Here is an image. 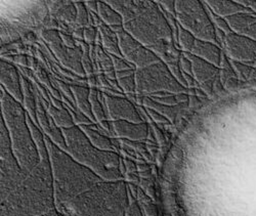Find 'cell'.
<instances>
[{"instance_id": "cell-42", "label": "cell", "mask_w": 256, "mask_h": 216, "mask_svg": "<svg viewBox=\"0 0 256 216\" xmlns=\"http://www.w3.org/2000/svg\"><path fill=\"white\" fill-rule=\"evenodd\" d=\"M98 29L96 27H86L84 30V41L88 46H96Z\"/></svg>"}, {"instance_id": "cell-28", "label": "cell", "mask_w": 256, "mask_h": 216, "mask_svg": "<svg viewBox=\"0 0 256 216\" xmlns=\"http://www.w3.org/2000/svg\"><path fill=\"white\" fill-rule=\"evenodd\" d=\"M98 16L104 22V24L109 27L122 26L123 18L120 14L115 10L106 2H98Z\"/></svg>"}, {"instance_id": "cell-45", "label": "cell", "mask_w": 256, "mask_h": 216, "mask_svg": "<svg viewBox=\"0 0 256 216\" xmlns=\"http://www.w3.org/2000/svg\"><path fill=\"white\" fill-rule=\"evenodd\" d=\"M60 39L62 41L64 44H65L67 48H76L78 46H77V42H76V39L73 37V35L67 33V32H62V31H60Z\"/></svg>"}, {"instance_id": "cell-4", "label": "cell", "mask_w": 256, "mask_h": 216, "mask_svg": "<svg viewBox=\"0 0 256 216\" xmlns=\"http://www.w3.org/2000/svg\"><path fill=\"white\" fill-rule=\"evenodd\" d=\"M62 132L67 144L65 152L73 159L92 170L104 182L125 180L120 171L121 157L118 153L94 146L78 125L62 128Z\"/></svg>"}, {"instance_id": "cell-13", "label": "cell", "mask_w": 256, "mask_h": 216, "mask_svg": "<svg viewBox=\"0 0 256 216\" xmlns=\"http://www.w3.org/2000/svg\"><path fill=\"white\" fill-rule=\"evenodd\" d=\"M104 96L110 121L126 120L134 123L146 122L138 112V106L126 96H113L106 94H104Z\"/></svg>"}, {"instance_id": "cell-52", "label": "cell", "mask_w": 256, "mask_h": 216, "mask_svg": "<svg viewBox=\"0 0 256 216\" xmlns=\"http://www.w3.org/2000/svg\"><path fill=\"white\" fill-rule=\"evenodd\" d=\"M224 90V84H222V80H220V75H218V78L216 79L214 83H213V92L220 94V92H222Z\"/></svg>"}, {"instance_id": "cell-41", "label": "cell", "mask_w": 256, "mask_h": 216, "mask_svg": "<svg viewBox=\"0 0 256 216\" xmlns=\"http://www.w3.org/2000/svg\"><path fill=\"white\" fill-rule=\"evenodd\" d=\"M156 2L165 12L176 16V0H159Z\"/></svg>"}, {"instance_id": "cell-46", "label": "cell", "mask_w": 256, "mask_h": 216, "mask_svg": "<svg viewBox=\"0 0 256 216\" xmlns=\"http://www.w3.org/2000/svg\"><path fill=\"white\" fill-rule=\"evenodd\" d=\"M64 4H65V2H62V0H52V2H48L46 6L50 10V14L52 16H54Z\"/></svg>"}, {"instance_id": "cell-38", "label": "cell", "mask_w": 256, "mask_h": 216, "mask_svg": "<svg viewBox=\"0 0 256 216\" xmlns=\"http://www.w3.org/2000/svg\"><path fill=\"white\" fill-rule=\"evenodd\" d=\"M128 197H130V204H128L125 216H144L136 198L132 195L130 190H128Z\"/></svg>"}, {"instance_id": "cell-5", "label": "cell", "mask_w": 256, "mask_h": 216, "mask_svg": "<svg viewBox=\"0 0 256 216\" xmlns=\"http://www.w3.org/2000/svg\"><path fill=\"white\" fill-rule=\"evenodd\" d=\"M2 98V120L8 132L14 154L25 172H31L39 163L38 150L32 138L27 121V112L23 104L12 98L0 86Z\"/></svg>"}, {"instance_id": "cell-2", "label": "cell", "mask_w": 256, "mask_h": 216, "mask_svg": "<svg viewBox=\"0 0 256 216\" xmlns=\"http://www.w3.org/2000/svg\"><path fill=\"white\" fill-rule=\"evenodd\" d=\"M46 142L52 171L56 209L64 214L75 198L104 180L92 170L73 159L48 136H46Z\"/></svg>"}, {"instance_id": "cell-17", "label": "cell", "mask_w": 256, "mask_h": 216, "mask_svg": "<svg viewBox=\"0 0 256 216\" xmlns=\"http://www.w3.org/2000/svg\"><path fill=\"white\" fill-rule=\"evenodd\" d=\"M232 32L256 41V14H238L226 18Z\"/></svg>"}, {"instance_id": "cell-6", "label": "cell", "mask_w": 256, "mask_h": 216, "mask_svg": "<svg viewBox=\"0 0 256 216\" xmlns=\"http://www.w3.org/2000/svg\"><path fill=\"white\" fill-rule=\"evenodd\" d=\"M136 80L138 96H148L162 92L196 96V88H184L163 60L142 69H136Z\"/></svg>"}, {"instance_id": "cell-7", "label": "cell", "mask_w": 256, "mask_h": 216, "mask_svg": "<svg viewBox=\"0 0 256 216\" xmlns=\"http://www.w3.org/2000/svg\"><path fill=\"white\" fill-rule=\"evenodd\" d=\"M126 204L104 192H84L69 206V216H125ZM41 216H66L56 209Z\"/></svg>"}, {"instance_id": "cell-26", "label": "cell", "mask_w": 256, "mask_h": 216, "mask_svg": "<svg viewBox=\"0 0 256 216\" xmlns=\"http://www.w3.org/2000/svg\"><path fill=\"white\" fill-rule=\"evenodd\" d=\"M41 100L44 102L48 113L52 116V118L60 128H70L75 126V122L66 104H64L65 106H64L62 109H58V108L54 106L52 102H46L44 98H42V96H41Z\"/></svg>"}, {"instance_id": "cell-24", "label": "cell", "mask_w": 256, "mask_h": 216, "mask_svg": "<svg viewBox=\"0 0 256 216\" xmlns=\"http://www.w3.org/2000/svg\"><path fill=\"white\" fill-rule=\"evenodd\" d=\"M98 32L100 34V39H102V50L109 54L110 56H118V58H123L120 48H119V42H118V36L115 32L112 31V29L106 26V24H102L98 28Z\"/></svg>"}, {"instance_id": "cell-39", "label": "cell", "mask_w": 256, "mask_h": 216, "mask_svg": "<svg viewBox=\"0 0 256 216\" xmlns=\"http://www.w3.org/2000/svg\"><path fill=\"white\" fill-rule=\"evenodd\" d=\"M207 8H208V6H207ZM208 12H209V16H210V18H211V20H212V22H213V24H214V26H216V29L222 30V31L224 32L226 34L232 33V30H230V25H228V23L226 18H222V16H216V14H213L209 8H208Z\"/></svg>"}, {"instance_id": "cell-22", "label": "cell", "mask_w": 256, "mask_h": 216, "mask_svg": "<svg viewBox=\"0 0 256 216\" xmlns=\"http://www.w3.org/2000/svg\"><path fill=\"white\" fill-rule=\"evenodd\" d=\"M22 76V88H23V106L28 114V116L32 119V121L38 125L37 121V100L36 94L33 88V84L30 79L20 73ZM39 126V125H38Z\"/></svg>"}, {"instance_id": "cell-14", "label": "cell", "mask_w": 256, "mask_h": 216, "mask_svg": "<svg viewBox=\"0 0 256 216\" xmlns=\"http://www.w3.org/2000/svg\"><path fill=\"white\" fill-rule=\"evenodd\" d=\"M0 81L8 94L16 102L23 104L22 76L18 67L6 60H0Z\"/></svg>"}, {"instance_id": "cell-21", "label": "cell", "mask_w": 256, "mask_h": 216, "mask_svg": "<svg viewBox=\"0 0 256 216\" xmlns=\"http://www.w3.org/2000/svg\"><path fill=\"white\" fill-rule=\"evenodd\" d=\"M71 90L75 98L76 106L78 109L86 116L94 124H98L94 116L92 104L90 100V88L88 85H71Z\"/></svg>"}, {"instance_id": "cell-1", "label": "cell", "mask_w": 256, "mask_h": 216, "mask_svg": "<svg viewBox=\"0 0 256 216\" xmlns=\"http://www.w3.org/2000/svg\"><path fill=\"white\" fill-rule=\"evenodd\" d=\"M56 209L50 160H42L14 190L0 201V216H41Z\"/></svg>"}, {"instance_id": "cell-47", "label": "cell", "mask_w": 256, "mask_h": 216, "mask_svg": "<svg viewBox=\"0 0 256 216\" xmlns=\"http://www.w3.org/2000/svg\"><path fill=\"white\" fill-rule=\"evenodd\" d=\"M151 128H152V132L156 138V140L158 142L159 146H164V144L166 142V140H165V136H164V134L162 132L161 129L158 127V125L156 123H152L151 125Z\"/></svg>"}, {"instance_id": "cell-18", "label": "cell", "mask_w": 256, "mask_h": 216, "mask_svg": "<svg viewBox=\"0 0 256 216\" xmlns=\"http://www.w3.org/2000/svg\"><path fill=\"white\" fill-rule=\"evenodd\" d=\"M82 132L86 134L92 144L100 150H110V152L117 153V150L113 144L112 136L106 132L98 124L90 125H80ZM119 154V153H118Z\"/></svg>"}, {"instance_id": "cell-35", "label": "cell", "mask_w": 256, "mask_h": 216, "mask_svg": "<svg viewBox=\"0 0 256 216\" xmlns=\"http://www.w3.org/2000/svg\"><path fill=\"white\" fill-rule=\"evenodd\" d=\"M230 62H232V66L234 72H236L239 80L242 82H247L252 74L253 67L250 66V64H248L232 60H230Z\"/></svg>"}, {"instance_id": "cell-34", "label": "cell", "mask_w": 256, "mask_h": 216, "mask_svg": "<svg viewBox=\"0 0 256 216\" xmlns=\"http://www.w3.org/2000/svg\"><path fill=\"white\" fill-rule=\"evenodd\" d=\"M76 8H77V18L75 25L86 28L88 27V20H90V12L85 6L84 2H74Z\"/></svg>"}, {"instance_id": "cell-23", "label": "cell", "mask_w": 256, "mask_h": 216, "mask_svg": "<svg viewBox=\"0 0 256 216\" xmlns=\"http://www.w3.org/2000/svg\"><path fill=\"white\" fill-rule=\"evenodd\" d=\"M142 106L144 108H150V109L157 111L158 113H160L161 115L166 117L170 123L174 124L180 112L182 110H186V108H188V102L178 104V106H166V104H162L154 102L148 96H144Z\"/></svg>"}, {"instance_id": "cell-36", "label": "cell", "mask_w": 256, "mask_h": 216, "mask_svg": "<svg viewBox=\"0 0 256 216\" xmlns=\"http://www.w3.org/2000/svg\"><path fill=\"white\" fill-rule=\"evenodd\" d=\"M52 84L60 92V94L65 98H67L74 106H76L75 98H74V94H73L72 90H71V85L66 83L65 81H62V80L56 79L54 77H52Z\"/></svg>"}, {"instance_id": "cell-30", "label": "cell", "mask_w": 256, "mask_h": 216, "mask_svg": "<svg viewBox=\"0 0 256 216\" xmlns=\"http://www.w3.org/2000/svg\"><path fill=\"white\" fill-rule=\"evenodd\" d=\"M77 18V8L74 2H65V4L54 16V18L62 24H75Z\"/></svg>"}, {"instance_id": "cell-40", "label": "cell", "mask_w": 256, "mask_h": 216, "mask_svg": "<svg viewBox=\"0 0 256 216\" xmlns=\"http://www.w3.org/2000/svg\"><path fill=\"white\" fill-rule=\"evenodd\" d=\"M111 58H112L114 69L116 72L125 71V70H136V68L132 62H127L126 60H124L122 58H118V56H111Z\"/></svg>"}, {"instance_id": "cell-57", "label": "cell", "mask_w": 256, "mask_h": 216, "mask_svg": "<svg viewBox=\"0 0 256 216\" xmlns=\"http://www.w3.org/2000/svg\"><path fill=\"white\" fill-rule=\"evenodd\" d=\"M252 64H253V67H255V68H256V60H255V62H254Z\"/></svg>"}, {"instance_id": "cell-48", "label": "cell", "mask_w": 256, "mask_h": 216, "mask_svg": "<svg viewBox=\"0 0 256 216\" xmlns=\"http://www.w3.org/2000/svg\"><path fill=\"white\" fill-rule=\"evenodd\" d=\"M123 162H124L125 169H126V174H138V165H136V163L132 159L123 158Z\"/></svg>"}, {"instance_id": "cell-56", "label": "cell", "mask_w": 256, "mask_h": 216, "mask_svg": "<svg viewBox=\"0 0 256 216\" xmlns=\"http://www.w3.org/2000/svg\"><path fill=\"white\" fill-rule=\"evenodd\" d=\"M246 83L256 86V68L255 67H253V71H252V74H251L249 80L247 82H244V84H246Z\"/></svg>"}, {"instance_id": "cell-3", "label": "cell", "mask_w": 256, "mask_h": 216, "mask_svg": "<svg viewBox=\"0 0 256 216\" xmlns=\"http://www.w3.org/2000/svg\"><path fill=\"white\" fill-rule=\"evenodd\" d=\"M123 26L126 32L155 52L165 64L180 62L182 52L174 43L172 30L156 2L140 0L136 16Z\"/></svg>"}, {"instance_id": "cell-51", "label": "cell", "mask_w": 256, "mask_h": 216, "mask_svg": "<svg viewBox=\"0 0 256 216\" xmlns=\"http://www.w3.org/2000/svg\"><path fill=\"white\" fill-rule=\"evenodd\" d=\"M84 30H85L84 27L75 25V28L73 29V34H72L73 37L76 40H84Z\"/></svg>"}, {"instance_id": "cell-32", "label": "cell", "mask_w": 256, "mask_h": 216, "mask_svg": "<svg viewBox=\"0 0 256 216\" xmlns=\"http://www.w3.org/2000/svg\"><path fill=\"white\" fill-rule=\"evenodd\" d=\"M90 104H92V113H94V118L96 120V123L98 125H100L104 121L109 120L108 117H106V113H104L102 104H100V102L98 100V90L96 88H90Z\"/></svg>"}, {"instance_id": "cell-44", "label": "cell", "mask_w": 256, "mask_h": 216, "mask_svg": "<svg viewBox=\"0 0 256 216\" xmlns=\"http://www.w3.org/2000/svg\"><path fill=\"white\" fill-rule=\"evenodd\" d=\"M180 66L184 73L193 76V66H192V62L184 54H182L180 58Z\"/></svg>"}, {"instance_id": "cell-12", "label": "cell", "mask_w": 256, "mask_h": 216, "mask_svg": "<svg viewBox=\"0 0 256 216\" xmlns=\"http://www.w3.org/2000/svg\"><path fill=\"white\" fill-rule=\"evenodd\" d=\"M224 48L232 60L248 64H252L256 60V41L248 37L234 32L226 34Z\"/></svg>"}, {"instance_id": "cell-25", "label": "cell", "mask_w": 256, "mask_h": 216, "mask_svg": "<svg viewBox=\"0 0 256 216\" xmlns=\"http://www.w3.org/2000/svg\"><path fill=\"white\" fill-rule=\"evenodd\" d=\"M115 10H117L123 18V24L134 20L138 10L140 0H106Z\"/></svg>"}, {"instance_id": "cell-8", "label": "cell", "mask_w": 256, "mask_h": 216, "mask_svg": "<svg viewBox=\"0 0 256 216\" xmlns=\"http://www.w3.org/2000/svg\"><path fill=\"white\" fill-rule=\"evenodd\" d=\"M176 20L180 26L193 34L196 39L218 46L216 26L209 16L207 6L199 0H176Z\"/></svg>"}, {"instance_id": "cell-19", "label": "cell", "mask_w": 256, "mask_h": 216, "mask_svg": "<svg viewBox=\"0 0 256 216\" xmlns=\"http://www.w3.org/2000/svg\"><path fill=\"white\" fill-rule=\"evenodd\" d=\"M208 8L216 16L222 18H228L238 14H253L248 8L241 4L238 0L236 2H226V0H208L204 2Z\"/></svg>"}, {"instance_id": "cell-31", "label": "cell", "mask_w": 256, "mask_h": 216, "mask_svg": "<svg viewBox=\"0 0 256 216\" xmlns=\"http://www.w3.org/2000/svg\"><path fill=\"white\" fill-rule=\"evenodd\" d=\"M196 40L197 39L193 34L178 25V46L182 52H192L195 46Z\"/></svg>"}, {"instance_id": "cell-33", "label": "cell", "mask_w": 256, "mask_h": 216, "mask_svg": "<svg viewBox=\"0 0 256 216\" xmlns=\"http://www.w3.org/2000/svg\"><path fill=\"white\" fill-rule=\"evenodd\" d=\"M136 200L140 206L142 207L144 216H159L157 206L154 203L155 201H153L150 197H148L140 188H138V190Z\"/></svg>"}, {"instance_id": "cell-37", "label": "cell", "mask_w": 256, "mask_h": 216, "mask_svg": "<svg viewBox=\"0 0 256 216\" xmlns=\"http://www.w3.org/2000/svg\"><path fill=\"white\" fill-rule=\"evenodd\" d=\"M119 83L120 88L122 90L123 94L125 96L127 94H136V74L130 77L122 78L117 80Z\"/></svg>"}, {"instance_id": "cell-43", "label": "cell", "mask_w": 256, "mask_h": 216, "mask_svg": "<svg viewBox=\"0 0 256 216\" xmlns=\"http://www.w3.org/2000/svg\"><path fill=\"white\" fill-rule=\"evenodd\" d=\"M146 110L148 116L151 117V119H152V121L154 123H156V124H163V125H170V124H172L166 117H164L163 115H161L157 111H155L153 109H150V108H146Z\"/></svg>"}, {"instance_id": "cell-50", "label": "cell", "mask_w": 256, "mask_h": 216, "mask_svg": "<svg viewBox=\"0 0 256 216\" xmlns=\"http://www.w3.org/2000/svg\"><path fill=\"white\" fill-rule=\"evenodd\" d=\"M84 4L86 6L88 12L98 14V2H96V0H88V2H84Z\"/></svg>"}, {"instance_id": "cell-55", "label": "cell", "mask_w": 256, "mask_h": 216, "mask_svg": "<svg viewBox=\"0 0 256 216\" xmlns=\"http://www.w3.org/2000/svg\"><path fill=\"white\" fill-rule=\"evenodd\" d=\"M201 102V98H199L197 96H190L188 98V108L193 109V108H196L199 106Z\"/></svg>"}, {"instance_id": "cell-20", "label": "cell", "mask_w": 256, "mask_h": 216, "mask_svg": "<svg viewBox=\"0 0 256 216\" xmlns=\"http://www.w3.org/2000/svg\"><path fill=\"white\" fill-rule=\"evenodd\" d=\"M190 54L214 64V66L218 68L220 66L222 50L220 46L216 44V43L197 39L195 46Z\"/></svg>"}, {"instance_id": "cell-11", "label": "cell", "mask_w": 256, "mask_h": 216, "mask_svg": "<svg viewBox=\"0 0 256 216\" xmlns=\"http://www.w3.org/2000/svg\"><path fill=\"white\" fill-rule=\"evenodd\" d=\"M117 36L124 60L132 62L136 69L148 67L161 60L155 52L142 46L134 36L126 32L125 29L118 33Z\"/></svg>"}, {"instance_id": "cell-29", "label": "cell", "mask_w": 256, "mask_h": 216, "mask_svg": "<svg viewBox=\"0 0 256 216\" xmlns=\"http://www.w3.org/2000/svg\"><path fill=\"white\" fill-rule=\"evenodd\" d=\"M148 98H152L154 102L162 104L178 106V104H188L190 96L186 94H174L162 92V94H156L148 96Z\"/></svg>"}, {"instance_id": "cell-16", "label": "cell", "mask_w": 256, "mask_h": 216, "mask_svg": "<svg viewBox=\"0 0 256 216\" xmlns=\"http://www.w3.org/2000/svg\"><path fill=\"white\" fill-rule=\"evenodd\" d=\"M190 62L193 66V77L199 85L214 81L220 75V68L214 66L190 52H182Z\"/></svg>"}, {"instance_id": "cell-49", "label": "cell", "mask_w": 256, "mask_h": 216, "mask_svg": "<svg viewBox=\"0 0 256 216\" xmlns=\"http://www.w3.org/2000/svg\"><path fill=\"white\" fill-rule=\"evenodd\" d=\"M29 58H27L24 54H16L12 56V62L16 64L18 66L22 68H28L29 67Z\"/></svg>"}, {"instance_id": "cell-15", "label": "cell", "mask_w": 256, "mask_h": 216, "mask_svg": "<svg viewBox=\"0 0 256 216\" xmlns=\"http://www.w3.org/2000/svg\"><path fill=\"white\" fill-rule=\"evenodd\" d=\"M111 132L114 138L132 142H146L150 125L146 122L134 123L126 120L111 121Z\"/></svg>"}, {"instance_id": "cell-54", "label": "cell", "mask_w": 256, "mask_h": 216, "mask_svg": "<svg viewBox=\"0 0 256 216\" xmlns=\"http://www.w3.org/2000/svg\"><path fill=\"white\" fill-rule=\"evenodd\" d=\"M136 70H125V71H120V72H116V79H122V78H126L130 77L136 74Z\"/></svg>"}, {"instance_id": "cell-9", "label": "cell", "mask_w": 256, "mask_h": 216, "mask_svg": "<svg viewBox=\"0 0 256 216\" xmlns=\"http://www.w3.org/2000/svg\"><path fill=\"white\" fill-rule=\"evenodd\" d=\"M28 172L20 167L14 154L8 132L2 120L0 132V201L6 199L22 182Z\"/></svg>"}, {"instance_id": "cell-53", "label": "cell", "mask_w": 256, "mask_h": 216, "mask_svg": "<svg viewBox=\"0 0 256 216\" xmlns=\"http://www.w3.org/2000/svg\"><path fill=\"white\" fill-rule=\"evenodd\" d=\"M238 2L241 4H243L244 6H246V8H248L254 14H256V2H252V0H238Z\"/></svg>"}, {"instance_id": "cell-10", "label": "cell", "mask_w": 256, "mask_h": 216, "mask_svg": "<svg viewBox=\"0 0 256 216\" xmlns=\"http://www.w3.org/2000/svg\"><path fill=\"white\" fill-rule=\"evenodd\" d=\"M44 40L56 58L62 64V67L71 71L79 77L86 78V74L82 66V50L80 46L76 48H69L64 44L58 30H44L41 33Z\"/></svg>"}, {"instance_id": "cell-27", "label": "cell", "mask_w": 256, "mask_h": 216, "mask_svg": "<svg viewBox=\"0 0 256 216\" xmlns=\"http://www.w3.org/2000/svg\"><path fill=\"white\" fill-rule=\"evenodd\" d=\"M27 121H28V125H29V128H30L31 134H32V138H33L34 142L36 144V148L38 150L40 161L50 160L44 132L41 130V128L37 124H35L32 121V119L28 116V114H27Z\"/></svg>"}]
</instances>
